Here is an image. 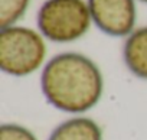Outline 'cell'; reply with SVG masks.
Returning <instances> with one entry per match:
<instances>
[{"instance_id": "cell-3", "label": "cell", "mask_w": 147, "mask_h": 140, "mask_svg": "<svg viewBox=\"0 0 147 140\" xmlns=\"http://www.w3.org/2000/svg\"><path fill=\"white\" fill-rule=\"evenodd\" d=\"M36 23L45 39L69 43L88 32L92 19L85 0H46L38 10Z\"/></svg>"}, {"instance_id": "cell-1", "label": "cell", "mask_w": 147, "mask_h": 140, "mask_svg": "<svg viewBox=\"0 0 147 140\" xmlns=\"http://www.w3.org/2000/svg\"><path fill=\"white\" fill-rule=\"evenodd\" d=\"M40 90L45 100L56 110L84 114L101 100L104 78L91 58L78 52H62L43 66Z\"/></svg>"}, {"instance_id": "cell-9", "label": "cell", "mask_w": 147, "mask_h": 140, "mask_svg": "<svg viewBox=\"0 0 147 140\" xmlns=\"http://www.w3.org/2000/svg\"><path fill=\"white\" fill-rule=\"evenodd\" d=\"M140 2H143V3H146V5H147V0H140Z\"/></svg>"}, {"instance_id": "cell-2", "label": "cell", "mask_w": 147, "mask_h": 140, "mask_svg": "<svg viewBox=\"0 0 147 140\" xmlns=\"http://www.w3.org/2000/svg\"><path fill=\"white\" fill-rule=\"evenodd\" d=\"M48 48L40 32L26 26L0 30V69L12 77H28L39 69Z\"/></svg>"}, {"instance_id": "cell-5", "label": "cell", "mask_w": 147, "mask_h": 140, "mask_svg": "<svg viewBox=\"0 0 147 140\" xmlns=\"http://www.w3.org/2000/svg\"><path fill=\"white\" fill-rule=\"evenodd\" d=\"M123 59L134 77L147 81V26L134 29L125 38Z\"/></svg>"}, {"instance_id": "cell-8", "label": "cell", "mask_w": 147, "mask_h": 140, "mask_svg": "<svg viewBox=\"0 0 147 140\" xmlns=\"http://www.w3.org/2000/svg\"><path fill=\"white\" fill-rule=\"evenodd\" d=\"M0 140H38V139L25 126L15 123H5L0 127Z\"/></svg>"}, {"instance_id": "cell-4", "label": "cell", "mask_w": 147, "mask_h": 140, "mask_svg": "<svg viewBox=\"0 0 147 140\" xmlns=\"http://www.w3.org/2000/svg\"><path fill=\"white\" fill-rule=\"evenodd\" d=\"M92 23L105 35L127 38L137 22L136 0H87Z\"/></svg>"}, {"instance_id": "cell-7", "label": "cell", "mask_w": 147, "mask_h": 140, "mask_svg": "<svg viewBox=\"0 0 147 140\" xmlns=\"http://www.w3.org/2000/svg\"><path fill=\"white\" fill-rule=\"evenodd\" d=\"M30 0H0V28L15 26L26 13Z\"/></svg>"}, {"instance_id": "cell-6", "label": "cell", "mask_w": 147, "mask_h": 140, "mask_svg": "<svg viewBox=\"0 0 147 140\" xmlns=\"http://www.w3.org/2000/svg\"><path fill=\"white\" fill-rule=\"evenodd\" d=\"M48 140H102V130L92 118L77 116L58 124Z\"/></svg>"}]
</instances>
